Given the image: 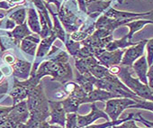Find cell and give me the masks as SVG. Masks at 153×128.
<instances>
[{
    "label": "cell",
    "mask_w": 153,
    "mask_h": 128,
    "mask_svg": "<svg viewBox=\"0 0 153 128\" xmlns=\"http://www.w3.org/2000/svg\"><path fill=\"white\" fill-rule=\"evenodd\" d=\"M118 97H122L119 95H116L114 93L104 90V89H94V90L92 92H90L86 99H85V104L86 103H95L97 101H103V102H106L109 99L112 98H118Z\"/></svg>",
    "instance_id": "5bb4252c"
},
{
    "label": "cell",
    "mask_w": 153,
    "mask_h": 128,
    "mask_svg": "<svg viewBox=\"0 0 153 128\" xmlns=\"http://www.w3.org/2000/svg\"><path fill=\"white\" fill-rule=\"evenodd\" d=\"M51 128H65V127L58 125V124H51Z\"/></svg>",
    "instance_id": "d590c367"
},
{
    "label": "cell",
    "mask_w": 153,
    "mask_h": 128,
    "mask_svg": "<svg viewBox=\"0 0 153 128\" xmlns=\"http://www.w3.org/2000/svg\"><path fill=\"white\" fill-rule=\"evenodd\" d=\"M8 91V82L7 80H4L0 83V94H6Z\"/></svg>",
    "instance_id": "1f68e13d"
},
{
    "label": "cell",
    "mask_w": 153,
    "mask_h": 128,
    "mask_svg": "<svg viewBox=\"0 0 153 128\" xmlns=\"http://www.w3.org/2000/svg\"><path fill=\"white\" fill-rule=\"evenodd\" d=\"M9 5H11L13 7H16L17 5H22L25 2V0H5Z\"/></svg>",
    "instance_id": "836d02e7"
},
{
    "label": "cell",
    "mask_w": 153,
    "mask_h": 128,
    "mask_svg": "<svg viewBox=\"0 0 153 128\" xmlns=\"http://www.w3.org/2000/svg\"><path fill=\"white\" fill-rule=\"evenodd\" d=\"M27 24L29 25L30 30L33 33L40 35L41 31H42V27H41V24H40V21H39V16H38L37 12L35 11V9L33 7H29L28 8Z\"/></svg>",
    "instance_id": "ac0fdd59"
},
{
    "label": "cell",
    "mask_w": 153,
    "mask_h": 128,
    "mask_svg": "<svg viewBox=\"0 0 153 128\" xmlns=\"http://www.w3.org/2000/svg\"><path fill=\"white\" fill-rule=\"evenodd\" d=\"M50 106V117L51 119L48 121L50 124H58L65 127L66 124V112L63 108V106L59 101L49 100Z\"/></svg>",
    "instance_id": "ba28073f"
},
{
    "label": "cell",
    "mask_w": 153,
    "mask_h": 128,
    "mask_svg": "<svg viewBox=\"0 0 153 128\" xmlns=\"http://www.w3.org/2000/svg\"><path fill=\"white\" fill-rule=\"evenodd\" d=\"M89 35L88 33H86L83 31H75L72 33V34L70 35V39L75 41V42H82L85 39H87Z\"/></svg>",
    "instance_id": "d4e9b609"
},
{
    "label": "cell",
    "mask_w": 153,
    "mask_h": 128,
    "mask_svg": "<svg viewBox=\"0 0 153 128\" xmlns=\"http://www.w3.org/2000/svg\"><path fill=\"white\" fill-rule=\"evenodd\" d=\"M125 50H115V51H104L101 54H99L97 59L102 64L103 66L109 69L112 66L120 65L123 55Z\"/></svg>",
    "instance_id": "9c48e42d"
},
{
    "label": "cell",
    "mask_w": 153,
    "mask_h": 128,
    "mask_svg": "<svg viewBox=\"0 0 153 128\" xmlns=\"http://www.w3.org/2000/svg\"><path fill=\"white\" fill-rule=\"evenodd\" d=\"M26 99L30 113V117L26 123L46 121L50 116V106L49 100L46 97L42 85L41 83L30 91Z\"/></svg>",
    "instance_id": "7a4b0ae2"
},
{
    "label": "cell",
    "mask_w": 153,
    "mask_h": 128,
    "mask_svg": "<svg viewBox=\"0 0 153 128\" xmlns=\"http://www.w3.org/2000/svg\"><path fill=\"white\" fill-rule=\"evenodd\" d=\"M66 46H67L68 52L72 56L75 57L76 55V53H78V51L80 50V48L82 47V44L79 42H75V41L71 40L69 37H68V40L66 42Z\"/></svg>",
    "instance_id": "44dd1931"
},
{
    "label": "cell",
    "mask_w": 153,
    "mask_h": 128,
    "mask_svg": "<svg viewBox=\"0 0 153 128\" xmlns=\"http://www.w3.org/2000/svg\"><path fill=\"white\" fill-rule=\"evenodd\" d=\"M38 35L39 34L35 33V34H31V35L24 38L20 43L21 50L29 55L35 56L36 51H37V46L41 42L40 36H38Z\"/></svg>",
    "instance_id": "9a60e30c"
},
{
    "label": "cell",
    "mask_w": 153,
    "mask_h": 128,
    "mask_svg": "<svg viewBox=\"0 0 153 128\" xmlns=\"http://www.w3.org/2000/svg\"><path fill=\"white\" fill-rule=\"evenodd\" d=\"M76 81L82 88V89L85 91V93L87 95H88L90 92H92L94 90V87H95L97 79L91 73L80 74L79 72H78L76 73Z\"/></svg>",
    "instance_id": "e0dca14e"
},
{
    "label": "cell",
    "mask_w": 153,
    "mask_h": 128,
    "mask_svg": "<svg viewBox=\"0 0 153 128\" xmlns=\"http://www.w3.org/2000/svg\"><path fill=\"white\" fill-rule=\"evenodd\" d=\"M147 79H148V86L153 94V63L151 66L149 67V70L147 72Z\"/></svg>",
    "instance_id": "83f0119b"
},
{
    "label": "cell",
    "mask_w": 153,
    "mask_h": 128,
    "mask_svg": "<svg viewBox=\"0 0 153 128\" xmlns=\"http://www.w3.org/2000/svg\"><path fill=\"white\" fill-rule=\"evenodd\" d=\"M33 64L29 61L16 59V62L12 65L14 78L19 80H26L31 76Z\"/></svg>",
    "instance_id": "8fae6325"
},
{
    "label": "cell",
    "mask_w": 153,
    "mask_h": 128,
    "mask_svg": "<svg viewBox=\"0 0 153 128\" xmlns=\"http://www.w3.org/2000/svg\"><path fill=\"white\" fill-rule=\"evenodd\" d=\"M133 120H134V121H138V122L142 123V124H143L144 125H146L148 128H153V122L149 121V120H146L145 118H143L140 113H135V114H134V118H133Z\"/></svg>",
    "instance_id": "4316f807"
},
{
    "label": "cell",
    "mask_w": 153,
    "mask_h": 128,
    "mask_svg": "<svg viewBox=\"0 0 153 128\" xmlns=\"http://www.w3.org/2000/svg\"><path fill=\"white\" fill-rule=\"evenodd\" d=\"M0 70L2 71V72L4 73L5 77H8L10 75L13 74V69L11 65H8V64H3V65L0 67Z\"/></svg>",
    "instance_id": "f546056e"
},
{
    "label": "cell",
    "mask_w": 153,
    "mask_h": 128,
    "mask_svg": "<svg viewBox=\"0 0 153 128\" xmlns=\"http://www.w3.org/2000/svg\"><path fill=\"white\" fill-rule=\"evenodd\" d=\"M4 80H5V75H4V73L2 72V71L0 70V83H2Z\"/></svg>",
    "instance_id": "e575fe53"
},
{
    "label": "cell",
    "mask_w": 153,
    "mask_h": 128,
    "mask_svg": "<svg viewBox=\"0 0 153 128\" xmlns=\"http://www.w3.org/2000/svg\"><path fill=\"white\" fill-rule=\"evenodd\" d=\"M104 16H107L111 19L116 20H128V19H140V18H153V10L147 12V13H129V12H123L118 11L114 8H110L106 11Z\"/></svg>",
    "instance_id": "30bf717a"
},
{
    "label": "cell",
    "mask_w": 153,
    "mask_h": 128,
    "mask_svg": "<svg viewBox=\"0 0 153 128\" xmlns=\"http://www.w3.org/2000/svg\"><path fill=\"white\" fill-rule=\"evenodd\" d=\"M9 19L13 20L16 25H23L25 22V18H26V8H19L16 11L13 12L11 15H9L8 16Z\"/></svg>",
    "instance_id": "ffe728a7"
},
{
    "label": "cell",
    "mask_w": 153,
    "mask_h": 128,
    "mask_svg": "<svg viewBox=\"0 0 153 128\" xmlns=\"http://www.w3.org/2000/svg\"><path fill=\"white\" fill-rule=\"evenodd\" d=\"M16 26V24L13 20H11V19L8 18V19L6 21V24H5V29H6V30H9V29H10V30H11V29L13 30Z\"/></svg>",
    "instance_id": "d6a6232c"
},
{
    "label": "cell",
    "mask_w": 153,
    "mask_h": 128,
    "mask_svg": "<svg viewBox=\"0 0 153 128\" xmlns=\"http://www.w3.org/2000/svg\"><path fill=\"white\" fill-rule=\"evenodd\" d=\"M130 108H140V109H144L153 112V102L140 98L135 105L131 106Z\"/></svg>",
    "instance_id": "7402d4cb"
},
{
    "label": "cell",
    "mask_w": 153,
    "mask_h": 128,
    "mask_svg": "<svg viewBox=\"0 0 153 128\" xmlns=\"http://www.w3.org/2000/svg\"><path fill=\"white\" fill-rule=\"evenodd\" d=\"M30 117V113L27 106L26 100L21 101L12 106L11 111L7 115V119L9 120L16 126L20 124H25Z\"/></svg>",
    "instance_id": "5b68a950"
},
{
    "label": "cell",
    "mask_w": 153,
    "mask_h": 128,
    "mask_svg": "<svg viewBox=\"0 0 153 128\" xmlns=\"http://www.w3.org/2000/svg\"><path fill=\"white\" fill-rule=\"evenodd\" d=\"M149 24H152L153 25V20H145V19H137V20H133L131 22H129L127 24H125L124 25L129 27L130 29V32L129 33L126 35L128 40L131 41L132 37H133V34L135 33H137L138 31H140L146 25H149Z\"/></svg>",
    "instance_id": "d6986e66"
},
{
    "label": "cell",
    "mask_w": 153,
    "mask_h": 128,
    "mask_svg": "<svg viewBox=\"0 0 153 128\" xmlns=\"http://www.w3.org/2000/svg\"><path fill=\"white\" fill-rule=\"evenodd\" d=\"M16 128H28V127H27L26 124H20Z\"/></svg>",
    "instance_id": "8d00e7d4"
},
{
    "label": "cell",
    "mask_w": 153,
    "mask_h": 128,
    "mask_svg": "<svg viewBox=\"0 0 153 128\" xmlns=\"http://www.w3.org/2000/svg\"><path fill=\"white\" fill-rule=\"evenodd\" d=\"M136 103L137 102L135 100L128 97L112 98L106 101L105 112L109 116L111 121H116L125 109L130 108Z\"/></svg>",
    "instance_id": "277c9868"
},
{
    "label": "cell",
    "mask_w": 153,
    "mask_h": 128,
    "mask_svg": "<svg viewBox=\"0 0 153 128\" xmlns=\"http://www.w3.org/2000/svg\"><path fill=\"white\" fill-rule=\"evenodd\" d=\"M3 60L5 61L6 64H8V65H13V64L16 62V57L11 53V52H7L4 56H3Z\"/></svg>",
    "instance_id": "f1b7e54d"
},
{
    "label": "cell",
    "mask_w": 153,
    "mask_h": 128,
    "mask_svg": "<svg viewBox=\"0 0 153 128\" xmlns=\"http://www.w3.org/2000/svg\"><path fill=\"white\" fill-rule=\"evenodd\" d=\"M30 91L31 90L24 84L23 80H19L16 78H14V86L9 92V95L13 98V106L25 100Z\"/></svg>",
    "instance_id": "7c38bea8"
},
{
    "label": "cell",
    "mask_w": 153,
    "mask_h": 128,
    "mask_svg": "<svg viewBox=\"0 0 153 128\" xmlns=\"http://www.w3.org/2000/svg\"><path fill=\"white\" fill-rule=\"evenodd\" d=\"M146 43H147V40H142L137 42L135 45L131 46L130 48L125 50L120 65L131 68L132 64L143 55Z\"/></svg>",
    "instance_id": "8992f818"
},
{
    "label": "cell",
    "mask_w": 153,
    "mask_h": 128,
    "mask_svg": "<svg viewBox=\"0 0 153 128\" xmlns=\"http://www.w3.org/2000/svg\"><path fill=\"white\" fill-rule=\"evenodd\" d=\"M131 69V68L130 67L120 66V71L118 72L116 76L136 96H138L139 97L142 99L153 102V94L150 89L149 88V86L140 82L139 79L133 78L130 71Z\"/></svg>",
    "instance_id": "3957f363"
},
{
    "label": "cell",
    "mask_w": 153,
    "mask_h": 128,
    "mask_svg": "<svg viewBox=\"0 0 153 128\" xmlns=\"http://www.w3.org/2000/svg\"><path fill=\"white\" fill-rule=\"evenodd\" d=\"M146 49H147V61L149 67L152 65L153 63V38L147 40L146 43Z\"/></svg>",
    "instance_id": "cb8c5ba5"
},
{
    "label": "cell",
    "mask_w": 153,
    "mask_h": 128,
    "mask_svg": "<svg viewBox=\"0 0 153 128\" xmlns=\"http://www.w3.org/2000/svg\"><path fill=\"white\" fill-rule=\"evenodd\" d=\"M131 69L135 71L136 75L138 76V79L140 82H142L145 85H148V79H147V72L149 70V65L147 58L145 56H141L131 66Z\"/></svg>",
    "instance_id": "2e32d148"
},
{
    "label": "cell",
    "mask_w": 153,
    "mask_h": 128,
    "mask_svg": "<svg viewBox=\"0 0 153 128\" xmlns=\"http://www.w3.org/2000/svg\"><path fill=\"white\" fill-rule=\"evenodd\" d=\"M136 121H134L133 119H130V120H127L118 125H114L113 128H141V127H139L136 125Z\"/></svg>",
    "instance_id": "484cf974"
},
{
    "label": "cell",
    "mask_w": 153,
    "mask_h": 128,
    "mask_svg": "<svg viewBox=\"0 0 153 128\" xmlns=\"http://www.w3.org/2000/svg\"><path fill=\"white\" fill-rule=\"evenodd\" d=\"M12 106H0V120L5 118L8 115V113L12 109Z\"/></svg>",
    "instance_id": "4dcf8cb0"
},
{
    "label": "cell",
    "mask_w": 153,
    "mask_h": 128,
    "mask_svg": "<svg viewBox=\"0 0 153 128\" xmlns=\"http://www.w3.org/2000/svg\"><path fill=\"white\" fill-rule=\"evenodd\" d=\"M118 1V3H120V4H122L123 2V0H117Z\"/></svg>",
    "instance_id": "74e56055"
},
{
    "label": "cell",
    "mask_w": 153,
    "mask_h": 128,
    "mask_svg": "<svg viewBox=\"0 0 153 128\" xmlns=\"http://www.w3.org/2000/svg\"><path fill=\"white\" fill-rule=\"evenodd\" d=\"M47 59L42 60L39 65L36 73L33 77L38 83L44 76H51V80L59 81L61 84L73 80V72L68 64V55L63 51L58 50L55 53L46 56Z\"/></svg>",
    "instance_id": "6da1fadb"
},
{
    "label": "cell",
    "mask_w": 153,
    "mask_h": 128,
    "mask_svg": "<svg viewBox=\"0 0 153 128\" xmlns=\"http://www.w3.org/2000/svg\"><path fill=\"white\" fill-rule=\"evenodd\" d=\"M99 118H105L106 121H109L110 118L106 115V113L101 109H99L96 103H91V112L86 115H78L76 116V120H78V127L82 128L85 126H88L97 121Z\"/></svg>",
    "instance_id": "52a82bcc"
},
{
    "label": "cell",
    "mask_w": 153,
    "mask_h": 128,
    "mask_svg": "<svg viewBox=\"0 0 153 128\" xmlns=\"http://www.w3.org/2000/svg\"><path fill=\"white\" fill-rule=\"evenodd\" d=\"M7 32L8 37H10L12 39L14 44L17 47H20L21 41L24 38L33 34V32L28 28L26 22H25L23 25H16L11 32H9V31H7Z\"/></svg>",
    "instance_id": "4fadbf2b"
},
{
    "label": "cell",
    "mask_w": 153,
    "mask_h": 128,
    "mask_svg": "<svg viewBox=\"0 0 153 128\" xmlns=\"http://www.w3.org/2000/svg\"><path fill=\"white\" fill-rule=\"evenodd\" d=\"M76 116H78V114H76V113L67 114L65 128H79L78 127V120H76Z\"/></svg>",
    "instance_id": "603a6c76"
}]
</instances>
